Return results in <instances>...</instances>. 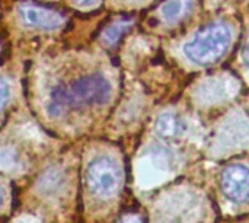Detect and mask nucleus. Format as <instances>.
<instances>
[{
	"instance_id": "f257e3e1",
	"label": "nucleus",
	"mask_w": 249,
	"mask_h": 223,
	"mask_svg": "<svg viewBox=\"0 0 249 223\" xmlns=\"http://www.w3.org/2000/svg\"><path fill=\"white\" fill-rule=\"evenodd\" d=\"M111 96L109 80L99 74H88L74 80L69 88L58 86L50 96V111L60 115L70 107L79 105H101Z\"/></svg>"
},
{
	"instance_id": "f03ea898",
	"label": "nucleus",
	"mask_w": 249,
	"mask_h": 223,
	"mask_svg": "<svg viewBox=\"0 0 249 223\" xmlns=\"http://www.w3.org/2000/svg\"><path fill=\"white\" fill-rule=\"evenodd\" d=\"M231 41L232 32L228 25L222 22H213L198 31L184 45V54L194 64L209 66L225 56Z\"/></svg>"
},
{
	"instance_id": "7ed1b4c3",
	"label": "nucleus",
	"mask_w": 249,
	"mask_h": 223,
	"mask_svg": "<svg viewBox=\"0 0 249 223\" xmlns=\"http://www.w3.org/2000/svg\"><path fill=\"white\" fill-rule=\"evenodd\" d=\"M121 181L118 165L108 156L95 158L86 169V183L89 190L101 197L109 199L115 196Z\"/></svg>"
},
{
	"instance_id": "20e7f679",
	"label": "nucleus",
	"mask_w": 249,
	"mask_h": 223,
	"mask_svg": "<svg viewBox=\"0 0 249 223\" xmlns=\"http://www.w3.org/2000/svg\"><path fill=\"white\" fill-rule=\"evenodd\" d=\"M223 194L235 203L249 202V168L242 164L229 165L220 174Z\"/></svg>"
},
{
	"instance_id": "39448f33",
	"label": "nucleus",
	"mask_w": 249,
	"mask_h": 223,
	"mask_svg": "<svg viewBox=\"0 0 249 223\" xmlns=\"http://www.w3.org/2000/svg\"><path fill=\"white\" fill-rule=\"evenodd\" d=\"M18 13L22 19V22L28 26L38 28V29H55L61 26L63 16L54 10L44 9L35 4L23 3L18 7Z\"/></svg>"
},
{
	"instance_id": "423d86ee",
	"label": "nucleus",
	"mask_w": 249,
	"mask_h": 223,
	"mask_svg": "<svg viewBox=\"0 0 249 223\" xmlns=\"http://www.w3.org/2000/svg\"><path fill=\"white\" fill-rule=\"evenodd\" d=\"M155 129L159 136L171 139V137H177L182 131L184 124L175 114H162L158 118Z\"/></svg>"
},
{
	"instance_id": "0eeeda50",
	"label": "nucleus",
	"mask_w": 249,
	"mask_h": 223,
	"mask_svg": "<svg viewBox=\"0 0 249 223\" xmlns=\"http://www.w3.org/2000/svg\"><path fill=\"white\" fill-rule=\"evenodd\" d=\"M191 0H166L160 9L166 22H177L190 7Z\"/></svg>"
},
{
	"instance_id": "6e6552de",
	"label": "nucleus",
	"mask_w": 249,
	"mask_h": 223,
	"mask_svg": "<svg viewBox=\"0 0 249 223\" xmlns=\"http://www.w3.org/2000/svg\"><path fill=\"white\" fill-rule=\"evenodd\" d=\"M127 28H128V25H127V23H123V22L114 23L112 26H109V28L105 31V35H104L105 41H107L108 44H114V42H117V41H118V38L123 35V32H124V31H127Z\"/></svg>"
},
{
	"instance_id": "1a4fd4ad",
	"label": "nucleus",
	"mask_w": 249,
	"mask_h": 223,
	"mask_svg": "<svg viewBox=\"0 0 249 223\" xmlns=\"http://www.w3.org/2000/svg\"><path fill=\"white\" fill-rule=\"evenodd\" d=\"M7 99H9V85L3 77H0V111L6 105Z\"/></svg>"
},
{
	"instance_id": "9d476101",
	"label": "nucleus",
	"mask_w": 249,
	"mask_h": 223,
	"mask_svg": "<svg viewBox=\"0 0 249 223\" xmlns=\"http://www.w3.org/2000/svg\"><path fill=\"white\" fill-rule=\"evenodd\" d=\"M79 6H92L95 3H98L99 0H74Z\"/></svg>"
},
{
	"instance_id": "9b49d317",
	"label": "nucleus",
	"mask_w": 249,
	"mask_h": 223,
	"mask_svg": "<svg viewBox=\"0 0 249 223\" xmlns=\"http://www.w3.org/2000/svg\"><path fill=\"white\" fill-rule=\"evenodd\" d=\"M242 57H244V63L247 64V67H249V42L247 44V47L244 48Z\"/></svg>"
},
{
	"instance_id": "f8f14e48",
	"label": "nucleus",
	"mask_w": 249,
	"mask_h": 223,
	"mask_svg": "<svg viewBox=\"0 0 249 223\" xmlns=\"http://www.w3.org/2000/svg\"><path fill=\"white\" fill-rule=\"evenodd\" d=\"M121 223H137L136 221H133V219H124Z\"/></svg>"
},
{
	"instance_id": "ddd939ff",
	"label": "nucleus",
	"mask_w": 249,
	"mask_h": 223,
	"mask_svg": "<svg viewBox=\"0 0 249 223\" xmlns=\"http://www.w3.org/2000/svg\"><path fill=\"white\" fill-rule=\"evenodd\" d=\"M1 202H3V191H1V187H0V204H1Z\"/></svg>"
}]
</instances>
